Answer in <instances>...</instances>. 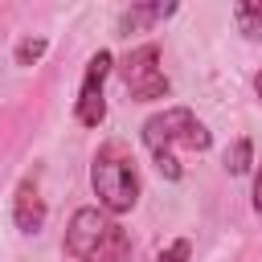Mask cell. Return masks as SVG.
Returning a JSON list of instances; mask_svg holds the SVG:
<instances>
[{"label": "cell", "instance_id": "6da1fadb", "mask_svg": "<svg viewBox=\"0 0 262 262\" xmlns=\"http://www.w3.org/2000/svg\"><path fill=\"white\" fill-rule=\"evenodd\" d=\"M143 143L156 160V168L168 176V180H180L184 168L176 160V147H188V151H209L213 147V135L205 131V123L188 111V106H168L160 115H151L143 123Z\"/></svg>", "mask_w": 262, "mask_h": 262}, {"label": "cell", "instance_id": "7a4b0ae2", "mask_svg": "<svg viewBox=\"0 0 262 262\" xmlns=\"http://www.w3.org/2000/svg\"><path fill=\"white\" fill-rule=\"evenodd\" d=\"M66 254L74 262H127L131 237L111 213L86 205L66 225Z\"/></svg>", "mask_w": 262, "mask_h": 262}, {"label": "cell", "instance_id": "3957f363", "mask_svg": "<svg viewBox=\"0 0 262 262\" xmlns=\"http://www.w3.org/2000/svg\"><path fill=\"white\" fill-rule=\"evenodd\" d=\"M90 188L98 196V209L119 217V213H131L135 201H139V172H135V160L123 143H102L94 151V164H90Z\"/></svg>", "mask_w": 262, "mask_h": 262}, {"label": "cell", "instance_id": "277c9868", "mask_svg": "<svg viewBox=\"0 0 262 262\" xmlns=\"http://www.w3.org/2000/svg\"><path fill=\"white\" fill-rule=\"evenodd\" d=\"M119 70H123L127 94L135 102H156V98H168V90H172L168 74L160 70V45H151V41L139 45V49H131Z\"/></svg>", "mask_w": 262, "mask_h": 262}, {"label": "cell", "instance_id": "5b68a950", "mask_svg": "<svg viewBox=\"0 0 262 262\" xmlns=\"http://www.w3.org/2000/svg\"><path fill=\"white\" fill-rule=\"evenodd\" d=\"M111 66L115 57L106 49H98L90 61H86V74H82V86H78V106H74V119L82 127H98L106 119V98H102V86L111 78Z\"/></svg>", "mask_w": 262, "mask_h": 262}, {"label": "cell", "instance_id": "8992f818", "mask_svg": "<svg viewBox=\"0 0 262 262\" xmlns=\"http://www.w3.org/2000/svg\"><path fill=\"white\" fill-rule=\"evenodd\" d=\"M12 221H16L20 233H41V225H45V196H41L37 180H20V184H16Z\"/></svg>", "mask_w": 262, "mask_h": 262}, {"label": "cell", "instance_id": "52a82bcc", "mask_svg": "<svg viewBox=\"0 0 262 262\" xmlns=\"http://www.w3.org/2000/svg\"><path fill=\"white\" fill-rule=\"evenodd\" d=\"M172 12H176V4H135V8H127V12L119 16V33L143 29V25H151V20H164V16H172Z\"/></svg>", "mask_w": 262, "mask_h": 262}, {"label": "cell", "instance_id": "ba28073f", "mask_svg": "<svg viewBox=\"0 0 262 262\" xmlns=\"http://www.w3.org/2000/svg\"><path fill=\"white\" fill-rule=\"evenodd\" d=\"M233 20L246 37H262V0H242L233 4Z\"/></svg>", "mask_w": 262, "mask_h": 262}, {"label": "cell", "instance_id": "9c48e42d", "mask_svg": "<svg viewBox=\"0 0 262 262\" xmlns=\"http://www.w3.org/2000/svg\"><path fill=\"white\" fill-rule=\"evenodd\" d=\"M250 156H254V143L250 139H233V147L225 151V172L229 176H246L250 172Z\"/></svg>", "mask_w": 262, "mask_h": 262}, {"label": "cell", "instance_id": "30bf717a", "mask_svg": "<svg viewBox=\"0 0 262 262\" xmlns=\"http://www.w3.org/2000/svg\"><path fill=\"white\" fill-rule=\"evenodd\" d=\"M45 49H49L45 37H25V41L16 45V66H33V61H41Z\"/></svg>", "mask_w": 262, "mask_h": 262}, {"label": "cell", "instance_id": "8fae6325", "mask_svg": "<svg viewBox=\"0 0 262 262\" xmlns=\"http://www.w3.org/2000/svg\"><path fill=\"white\" fill-rule=\"evenodd\" d=\"M156 262H192V242L188 237H176L172 246H164L156 254Z\"/></svg>", "mask_w": 262, "mask_h": 262}, {"label": "cell", "instance_id": "7c38bea8", "mask_svg": "<svg viewBox=\"0 0 262 262\" xmlns=\"http://www.w3.org/2000/svg\"><path fill=\"white\" fill-rule=\"evenodd\" d=\"M254 213H262V172L254 176Z\"/></svg>", "mask_w": 262, "mask_h": 262}, {"label": "cell", "instance_id": "4fadbf2b", "mask_svg": "<svg viewBox=\"0 0 262 262\" xmlns=\"http://www.w3.org/2000/svg\"><path fill=\"white\" fill-rule=\"evenodd\" d=\"M254 94H258V102H262V70H258V78H254Z\"/></svg>", "mask_w": 262, "mask_h": 262}]
</instances>
